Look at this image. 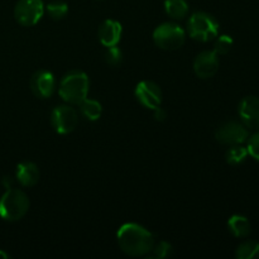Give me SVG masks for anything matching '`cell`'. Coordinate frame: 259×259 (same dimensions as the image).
Instances as JSON below:
<instances>
[{"label": "cell", "instance_id": "25", "mask_svg": "<svg viewBox=\"0 0 259 259\" xmlns=\"http://www.w3.org/2000/svg\"><path fill=\"white\" fill-rule=\"evenodd\" d=\"M167 118V113L164 109H162L161 106H158V108L154 109V119H156L157 121H164Z\"/></svg>", "mask_w": 259, "mask_h": 259}, {"label": "cell", "instance_id": "20", "mask_svg": "<svg viewBox=\"0 0 259 259\" xmlns=\"http://www.w3.org/2000/svg\"><path fill=\"white\" fill-rule=\"evenodd\" d=\"M46 9H47V13L52 19L60 20L65 18L66 14L68 13V5L65 2H61V0H55V2H51L46 7Z\"/></svg>", "mask_w": 259, "mask_h": 259}, {"label": "cell", "instance_id": "2", "mask_svg": "<svg viewBox=\"0 0 259 259\" xmlns=\"http://www.w3.org/2000/svg\"><path fill=\"white\" fill-rule=\"evenodd\" d=\"M90 81L82 71H71L66 73L60 82L58 94L66 103L80 105L89 95Z\"/></svg>", "mask_w": 259, "mask_h": 259}, {"label": "cell", "instance_id": "12", "mask_svg": "<svg viewBox=\"0 0 259 259\" xmlns=\"http://www.w3.org/2000/svg\"><path fill=\"white\" fill-rule=\"evenodd\" d=\"M239 116L247 128L259 129V98L245 96L239 104Z\"/></svg>", "mask_w": 259, "mask_h": 259}, {"label": "cell", "instance_id": "26", "mask_svg": "<svg viewBox=\"0 0 259 259\" xmlns=\"http://www.w3.org/2000/svg\"><path fill=\"white\" fill-rule=\"evenodd\" d=\"M13 182H14V180H13V177H10V176H5L4 179H3L2 184H3V186H4L5 189L8 190V189H12Z\"/></svg>", "mask_w": 259, "mask_h": 259}, {"label": "cell", "instance_id": "27", "mask_svg": "<svg viewBox=\"0 0 259 259\" xmlns=\"http://www.w3.org/2000/svg\"><path fill=\"white\" fill-rule=\"evenodd\" d=\"M7 258H9V254L5 253L4 250H0V259H7Z\"/></svg>", "mask_w": 259, "mask_h": 259}, {"label": "cell", "instance_id": "7", "mask_svg": "<svg viewBox=\"0 0 259 259\" xmlns=\"http://www.w3.org/2000/svg\"><path fill=\"white\" fill-rule=\"evenodd\" d=\"M215 138L219 143L227 144V146H234V144H243L249 138V132L247 126L243 123L235 120H229L223 123L217 129Z\"/></svg>", "mask_w": 259, "mask_h": 259}, {"label": "cell", "instance_id": "4", "mask_svg": "<svg viewBox=\"0 0 259 259\" xmlns=\"http://www.w3.org/2000/svg\"><path fill=\"white\" fill-rule=\"evenodd\" d=\"M187 32L192 39L210 42L219 34V22L209 13L196 12L187 22Z\"/></svg>", "mask_w": 259, "mask_h": 259}, {"label": "cell", "instance_id": "11", "mask_svg": "<svg viewBox=\"0 0 259 259\" xmlns=\"http://www.w3.org/2000/svg\"><path fill=\"white\" fill-rule=\"evenodd\" d=\"M30 89L37 98L48 99L56 90V80L52 72L46 70L37 71L30 78Z\"/></svg>", "mask_w": 259, "mask_h": 259}, {"label": "cell", "instance_id": "14", "mask_svg": "<svg viewBox=\"0 0 259 259\" xmlns=\"http://www.w3.org/2000/svg\"><path fill=\"white\" fill-rule=\"evenodd\" d=\"M15 179L24 187H32L37 185L39 181V169H38L37 164L29 161L19 163L17 166V171H15Z\"/></svg>", "mask_w": 259, "mask_h": 259}, {"label": "cell", "instance_id": "16", "mask_svg": "<svg viewBox=\"0 0 259 259\" xmlns=\"http://www.w3.org/2000/svg\"><path fill=\"white\" fill-rule=\"evenodd\" d=\"M80 113L86 120H99L101 114H103V106H101V104L99 103V101L86 98L85 100L80 104Z\"/></svg>", "mask_w": 259, "mask_h": 259}, {"label": "cell", "instance_id": "9", "mask_svg": "<svg viewBox=\"0 0 259 259\" xmlns=\"http://www.w3.org/2000/svg\"><path fill=\"white\" fill-rule=\"evenodd\" d=\"M136 98L142 106L154 110L161 106L162 91L161 88L153 81H141L136 88Z\"/></svg>", "mask_w": 259, "mask_h": 259}, {"label": "cell", "instance_id": "10", "mask_svg": "<svg viewBox=\"0 0 259 259\" xmlns=\"http://www.w3.org/2000/svg\"><path fill=\"white\" fill-rule=\"evenodd\" d=\"M219 70V57L214 51H204L199 53L194 61V71L197 77L211 78Z\"/></svg>", "mask_w": 259, "mask_h": 259}, {"label": "cell", "instance_id": "24", "mask_svg": "<svg viewBox=\"0 0 259 259\" xmlns=\"http://www.w3.org/2000/svg\"><path fill=\"white\" fill-rule=\"evenodd\" d=\"M248 144H247V149H248V154L252 156L253 158L257 159L259 162V131L255 132L253 136H250L248 138Z\"/></svg>", "mask_w": 259, "mask_h": 259}, {"label": "cell", "instance_id": "1", "mask_svg": "<svg viewBox=\"0 0 259 259\" xmlns=\"http://www.w3.org/2000/svg\"><path fill=\"white\" fill-rule=\"evenodd\" d=\"M116 239L120 249L132 257L149 254L154 247V235L136 223L121 225L116 234Z\"/></svg>", "mask_w": 259, "mask_h": 259}, {"label": "cell", "instance_id": "23", "mask_svg": "<svg viewBox=\"0 0 259 259\" xmlns=\"http://www.w3.org/2000/svg\"><path fill=\"white\" fill-rule=\"evenodd\" d=\"M174 249H172V245L169 244L168 242H164V240H161L159 243L154 244L153 249H152V258H157V259H162V258H167L172 254Z\"/></svg>", "mask_w": 259, "mask_h": 259}, {"label": "cell", "instance_id": "8", "mask_svg": "<svg viewBox=\"0 0 259 259\" xmlns=\"http://www.w3.org/2000/svg\"><path fill=\"white\" fill-rule=\"evenodd\" d=\"M51 123L58 134H70L77 126V111L70 105L56 106L51 114Z\"/></svg>", "mask_w": 259, "mask_h": 259}, {"label": "cell", "instance_id": "18", "mask_svg": "<svg viewBox=\"0 0 259 259\" xmlns=\"http://www.w3.org/2000/svg\"><path fill=\"white\" fill-rule=\"evenodd\" d=\"M235 257L238 259H259V242L245 240L237 248Z\"/></svg>", "mask_w": 259, "mask_h": 259}, {"label": "cell", "instance_id": "3", "mask_svg": "<svg viewBox=\"0 0 259 259\" xmlns=\"http://www.w3.org/2000/svg\"><path fill=\"white\" fill-rule=\"evenodd\" d=\"M29 210V199L18 189H8L0 199V218L7 222H18Z\"/></svg>", "mask_w": 259, "mask_h": 259}, {"label": "cell", "instance_id": "15", "mask_svg": "<svg viewBox=\"0 0 259 259\" xmlns=\"http://www.w3.org/2000/svg\"><path fill=\"white\" fill-rule=\"evenodd\" d=\"M228 228L229 232L237 238H247L252 232V225L244 215H233L228 220Z\"/></svg>", "mask_w": 259, "mask_h": 259}, {"label": "cell", "instance_id": "13", "mask_svg": "<svg viewBox=\"0 0 259 259\" xmlns=\"http://www.w3.org/2000/svg\"><path fill=\"white\" fill-rule=\"evenodd\" d=\"M98 34L101 45L105 47H113V46H118V43L120 42L123 28L120 23L116 20L106 19L99 27Z\"/></svg>", "mask_w": 259, "mask_h": 259}, {"label": "cell", "instance_id": "22", "mask_svg": "<svg viewBox=\"0 0 259 259\" xmlns=\"http://www.w3.org/2000/svg\"><path fill=\"white\" fill-rule=\"evenodd\" d=\"M232 47H233V39L230 35L228 34L218 35L214 45V52L217 53L218 56L227 55V53L232 50Z\"/></svg>", "mask_w": 259, "mask_h": 259}, {"label": "cell", "instance_id": "6", "mask_svg": "<svg viewBox=\"0 0 259 259\" xmlns=\"http://www.w3.org/2000/svg\"><path fill=\"white\" fill-rule=\"evenodd\" d=\"M45 4L42 0H19L14 8V18L23 27H32L42 19Z\"/></svg>", "mask_w": 259, "mask_h": 259}, {"label": "cell", "instance_id": "17", "mask_svg": "<svg viewBox=\"0 0 259 259\" xmlns=\"http://www.w3.org/2000/svg\"><path fill=\"white\" fill-rule=\"evenodd\" d=\"M164 10L174 19H184L189 13V4L186 0H166Z\"/></svg>", "mask_w": 259, "mask_h": 259}, {"label": "cell", "instance_id": "21", "mask_svg": "<svg viewBox=\"0 0 259 259\" xmlns=\"http://www.w3.org/2000/svg\"><path fill=\"white\" fill-rule=\"evenodd\" d=\"M104 57H105L106 63L113 66V67H118V66H120L121 62H123V52H121L120 48L116 47V46L106 47Z\"/></svg>", "mask_w": 259, "mask_h": 259}, {"label": "cell", "instance_id": "5", "mask_svg": "<svg viewBox=\"0 0 259 259\" xmlns=\"http://www.w3.org/2000/svg\"><path fill=\"white\" fill-rule=\"evenodd\" d=\"M186 39V32L177 23L167 22L158 25L153 32V40L157 47L166 51H175L182 47Z\"/></svg>", "mask_w": 259, "mask_h": 259}, {"label": "cell", "instance_id": "19", "mask_svg": "<svg viewBox=\"0 0 259 259\" xmlns=\"http://www.w3.org/2000/svg\"><path fill=\"white\" fill-rule=\"evenodd\" d=\"M248 157V149L247 147H243L242 144H234L230 146L225 153V159L232 166H238V164L243 163Z\"/></svg>", "mask_w": 259, "mask_h": 259}]
</instances>
